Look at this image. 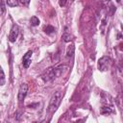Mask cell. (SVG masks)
I'll use <instances>...</instances> for the list:
<instances>
[{
	"instance_id": "obj_1",
	"label": "cell",
	"mask_w": 123,
	"mask_h": 123,
	"mask_svg": "<svg viewBox=\"0 0 123 123\" xmlns=\"http://www.w3.org/2000/svg\"><path fill=\"white\" fill-rule=\"evenodd\" d=\"M65 68H66V65H64V64L58 65V66H55V67H51V68H49L48 70H46L44 72V74L42 75V79L45 82L52 81V80L58 78L63 72V70Z\"/></svg>"
},
{
	"instance_id": "obj_2",
	"label": "cell",
	"mask_w": 123,
	"mask_h": 123,
	"mask_svg": "<svg viewBox=\"0 0 123 123\" xmlns=\"http://www.w3.org/2000/svg\"><path fill=\"white\" fill-rule=\"evenodd\" d=\"M62 97V94L61 91H56L52 95L50 102H49V105H48V112L49 113H54L57 111V109L59 108V106L61 104Z\"/></svg>"
},
{
	"instance_id": "obj_3",
	"label": "cell",
	"mask_w": 123,
	"mask_h": 123,
	"mask_svg": "<svg viewBox=\"0 0 123 123\" xmlns=\"http://www.w3.org/2000/svg\"><path fill=\"white\" fill-rule=\"evenodd\" d=\"M111 59L108 56H104L98 61L97 66L100 71H106L111 67Z\"/></svg>"
},
{
	"instance_id": "obj_4",
	"label": "cell",
	"mask_w": 123,
	"mask_h": 123,
	"mask_svg": "<svg viewBox=\"0 0 123 123\" xmlns=\"http://www.w3.org/2000/svg\"><path fill=\"white\" fill-rule=\"evenodd\" d=\"M18 34H19V28L16 24H13L12 29H11V33H10V36H9V40L11 42H14L18 37Z\"/></svg>"
},
{
	"instance_id": "obj_5",
	"label": "cell",
	"mask_w": 123,
	"mask_h": 123,
	"mask_svg": "<svg viewBox=\"0 0 123 123\" xmlns=\"http://www.w3.org/2000/svg\"><path fill=\"white\" fill-rule=\"evenodd\" d=\"M28 91V85L27 84H21L19 86V90H18V100L20 102H22L27 94Z\"/></svg>"
},
{
	"instance_id": "obj_6",
	"label": "cell",
	"mask_w": 123,
	"mask_h": 123,
	"mask_svg": "<svg viewBox=\"0 0 123 123\" xmlns=\"http://www.w3.org/2000/svg\"><path fill=\"white\" fill-rule=\"evenodd\" d=\"M32 54H33V52H32L31 50H29V51L26 52V54H25V55L23 56V58H22V64H23V66H24L25 68H28L29 65L31 64Z\"/></svg>"
},
{
	"instance_id": "obj_7",
	"label": "cell",
	"mask_w": 123,
	"mask_h": 123,
	"mask_svg": "<svg viewBox=\"0 0 123 123\" xmlns=\"http://www.w3.org/2000/svg\"><path fill=\"white\" fill-rule=\"evenodd\" d=\"M74 51H75L74 44H70L66 49V57L67 58H72L73 55H74Z\"/></svg>"
},
{
	"instance_id": "obj_8",
	"label": "cell",
	"mask_w": 123,
	"mask_h": 123,
	"mask_svg": "<svg viewBox=\"0 0 123 123\" xmlns=\"http://www.w3.org/2000/svg\"><path fill=\"white\" fill-rule=\"evenodd\" d=\"M6 82V79H5V73H4V70L2 68V66L0 65V86H4Z\"/></svg>"
},
{
	"instance_id": "obj_9",
	"label": "cell",
	"mask_w": 123,
	"mask_h": 123,
	"mask_svg": "<svg viewBox=\"0 0 123 123\" xmlns=\"http://www.w3.org/2000/svg\"><path fill=\"white\" fill-rule=\"evenodd\" d=\"M44 32L47 35H51V34H53L55 32V28L53 26H51V25H47V26L44 27Z\"/></svg>"
},
{
	"instance_id": "obj_10",
	"label": "cell",
	"mask_w": 123,
	"mask_h": 123,
	"mask_svg": "<svg viewBox=\"0 0 123 123\" xmlns=\"http://www.w3.org/2000/svg\"><path fill=\"white\" fill-rule=\"evenodd\" d=\"M30 23H31V25L32 26H37L38 24H39V19L37 17V16H32L31 17V19H30Z\"/></svg>"
},
{
	"instance_id": "obj_11",
	"label": "cell",
	"mask_w": 123,
	"mask_h": 123,
	"mask_svg": "<svg viewBox=\"0 0 123 123\" xmlns=\"http://www.w3.org/2000/svg\"><path fill=\"white\" fill-rule=\"evenodd\" d=\"M7 5L9 7H16L18 6V0H6Z\"/></svg>"
},
{
	"instance_id": "obj_12",
	"label": "cell",
	"mask_w": 123,
	"mask_h": 123,
	"mask_svg": "<svg viewBox=\"0 0 123 123\" xmlns=\"http://www.w3.org/2000/svg\"><path fill=\"white\" fill-rule=\"evenodd\" d=\"M112 111V108L111 106L109 107H103L102 110H101V112L102 113H111Z\"/></svg>"
},
{
	"instance_id": "obj_13",
	"label": "cell",
	"mask_w": 123,
	"mask_h": 123,
	"mask_svg": "<svg viewBox=\"0 0 123 123\" xmlns=\"http://www.w3.org/2000/svg\"><path fill=\"white\" fill-rule=\"evenodd\" d=\"M5 11H6V8L4 6V3L2 1H0V15L3 14L5 12Z\"/></svg>"
},
{
	"instance_id": "obj_14",
	"label": "cell",
	"mask_w": 123,
	"mask_h": 123,
	"mask_svg": "<svg viewBox=\"0 0 123 123\" xmlns=\"http://www.w3.org/2000/svg\"><path fill=\"white\" fill-rule=\"evenodd\" d=\"M19 1H20V3H21L22 5H24V6H28L31 0H19Z\"/></svg>"
},
{
	"instance_id": "obj_15",
	"label": "cell",
	"mask_w": 123,
	"mask_h": 123,
	"mask_svg": "<svg viewBox=\"0 0 123 123\" xmlns=\"http://www.w3.org/2000/svg\"><path fill=\"white\" fill-rule=\"evenodd\" d=\"M63 40L64 41H69L70 40V36L68 34H64L63 35Z\"/></svg>"
},
{
	"instance_id": "obj_16",
	"label": "cell",
	"mask_w": 123,
	"mask_h": 123,
	"mask_svg": "<svg viewBox=\"0 0 123 123\" xmlns=\"http://www.w3.org/2000/svg\"><path fill=\"white\" fill-rule=\"evenodd\" d=\"M65 4H66V0H59V5H60L61 7L65 6Z\"/></svg>"
},
{
	"instance_id": "obj_17",
	"label": "cell",
	"mask_w": 123,
	"mask_h": 123,
	"mask_svg": "<svg viewBox=\"0 0 123 123\" xmlns=\"http://www.w3.org/2000/svg\"><path fill=\"white\" fill-rule=\"evenodd\" d=\"M70 1H72V2H73V1H74V0H70Z\"/></svg>"
}]
</instances>
